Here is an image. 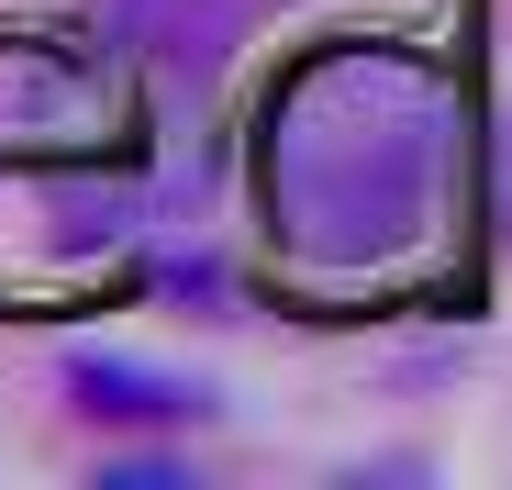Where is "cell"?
Segmentation results:
<instances>
[{
    "label": "cell",
    "instance_id": "1",
    "mask_svg": "<svg viewBox=\"0 0 512 490\" xmlns=\"http://www.w3.org/2000/svg\"><path fill=\"white\" fill-rule=\"evenodd\" d=\"M457 179V90L412 45H312L256 123V201L301 268H401Z\"/></svg>",
    "mask_w": 512,
    "mask_h": 490
},
{
    "label": "cell",
    "instance_id": "2",
    "mask_svg": "<svg viewBox=\"0 0 512 490\" xmlns=\"http://www.w3.org/2000/svg\"><path fill=\"white\" fill-rule=\"evenodd\" d=\"M101 123V78L56 56V45H0V145H45V134H90Z\"/></svg>",
    "mask_w": 512,
    "mask_h": 490
},
{
    "label": "cell",
    "instance_id": "3",
    "mask_svg": "<svg viewBox=\"0 0 512 490\" xmlns=\"http://www.w3.org/2000/svg\"><path fill=\"white\" fill-rule=\"evenodd\" d=\"M78 390H90V413H134V424H179V413H201V390H179V379H145V368H123V357L78 368Z\"/></svg>",
    "mask_w": 512,
    "mask_h": 490
},
{
    "label": "cell",
    "instance_id": "4",
    "mask_svg": "<svg viewBox=\"0 0 512 490\" xmlns=\"http://www.w3.org/2000/svg\"><path fill=\"white\" fill-rule=\"evenodd\" d=\"M501 223H512V134H501Z\"/></svg>",
    "mask_w": 512,
    "mask_h": 490
}]
</instances>
